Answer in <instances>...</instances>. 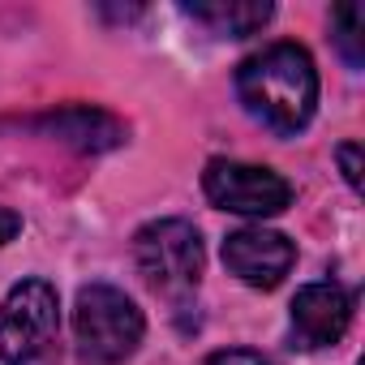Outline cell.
Segmentation results:
<instances>
[{
	"instance_id": "obj_1",
	"label": "cell",
	"mask_w": 365,
	"mask_h": 365,
	"mask_svg": "<svg viewBox=\"0 0 365 365\" xmlns=\"http://www.w3.org/2000/svg\"><path fill=\"white\" fill-rule=\"evenodd\" d=\"M237 95L245 112L279 138L301 133L318 108V69L301 43H267L237 69Z\"/></svg>"
},
{
	"instance_id": "obj_2",
	"label": "cell",
	"mask_w": 365,
	"mask_h": 365,
	"mask_svg": "<svg viewBox=\"0 0 365 365\" xmlns=\"http://www.w3.org/2000/svg\"><path fill=\"white\" fill-rule=\"evenodd\" d=\"M133 262L159 297L185 305L198 292L207 250L190 220H150L133 237Z\"/></svg>"
},
{
	"instance_id": "obj_3",
	"label": "cell",
	"mask_w": 365,
	"mask_h": 365,
	"mask_svg": "<svg viewBox=\"0 0 365 365\" xmlns=\"http://www.w3.org/2000/svg\"><path fill=\"white\" fill-rule=\"evenodd\" d=\"M146 335V318L133 305V297H125L112 284H86L78 292L73 305V339H78V356L86 365H120L138 352Z\"/></svg>"
},
{
	"instance_id": "obj_4",
	"label": "cell",
	"mask_w": 365,
	"mask_h": 365,
	"mask_svg": "<svg viewBox=\"0 0 365 365\" xmlns=\"http://www.w3.org/2000/svg\"><path fill=\"white\" fill-rule=\"evenodd\" d=\"M61 335V297L48 279H22L0 305L5 365H52Z\"/></svg>"
},
{
	"instance_id": "obj_5",
	"label": "cell",
	"mask_w": 365,
	"mask_h": 365,
	"mask_svg": "<svg viewBox=\"0 0 365 365\" xmlns=\"http://www.w3.org/2000/svg\"><path fill=\"white\" fill-rule=\"evenodd\" d=\"M202 190L211 198V207L232 211V215H250V220H267L292 207V185L258 163H241V159H211L202 172Z\"/></svg>"
},
{
	"instance_id": "obj_6",
	"label": "cell",
	"mask_w": 365,
	"mask_h": 365,
	"mask_svg": "<svg viewBox=\"0 0 365 365\" xmlns=\"http://www.w3.org/2000/svg\"><path fill=\"white\" fill-rule=\"evenodd\" d=\"M297 262V245L271 228H237L224 241V267L250 288H279Z\"/></svg>"
},
{
	"instance_id": "obj_7",
	"label": "cell",
	"mask_w": 365,
	"mask_h": 365,
	"mask_svg": "<svg viewBox=\"0 0 365 365\" xmlns=\"http://www.w3.org/2000/svg\"><path fill=\"white\" fill-rule=\"evenodd\" d=\"M348 322H352V292L331 279L305 284L292 297V344L305 352L339 344Z\"/></svg>"
},
{
	"instance_id": "obj_8",
	"label": "cell",
	"mask_w": 365,
	"mask_h": 365,
	"mask_svg": "<svg viewBox=\"0 0 365 365\" xmlns=\"http://www.w3.org/2000/svg\"><path fill=\"white\" fill-rule=\"evenodd\" d=\"M31 129L82 150V155H99V150H116L120 142H129V125L103 108H61V112H48V116H35Z\"/></svg>"
},
{
	"instance_id": "obj_9",
	"label": "cell",
	"mask_w": 365,
	"mask_h": 365,
	"mask_svg": "<svg viewBox=\"0 0 365 365\" xmlns=\"http://www.w3.org/2000/svg\"><path fill=\"white\" fill-rule=\"evenodd\" d=\"M271 14L275 9L267 0H207V5H185V18L202 22L215 35H232V39L262 31L271 22Z\"/></svg>"
},
{
	"instance_id": "obj_10",
	"label": "cell",
	"mask_w": 365,
	"mask_h": 365,
	"mask_svg": "<svg viewBox=\"0 0 365 365\" xmlns=\"http://www.w3.org/2000/svg\"><path fill=\"white\" fill-rule=\"evenodd\" d=\"M331 26H335V43H339V52H344V61L352 65V69H361V9L356 5H339L335 14H331Z\"/></svg>"
},
{
	"instance_id": "obj_11",
	"label": "cell",
	"mask_w": 365,
	"mask_h": 365,
	"mask_svg": "<svg viewBox=\"0 0 365 365\" xmlns=\"http://www.w3.org/2000/svg\"><path fill=\"white\" fill-rule=\"evenodd\" d=\"M335 155H339V168H344V180H348V185H352V190H361V146H356V142H344V146H339Z\"/></svg>"
},
{
	"instance_id": "obj_12",
	"label": "cell",
	"mask_w": 365,
	"mask_h": 365,
	"mask_svg": "<svg viewBox=\"0 0 365 365\" xmlns=\"http://www.w3.org/2000/svg\"><path fill=\"white\" fill-rule=\"evenodd\" d=\"M202 365H267L258 352H250V348H220V352H211Z\"/></svg>"
},
{
	"instance_id": "obj_13",
	"label": "cell",
	"mask_w": 365,
	"mask_h": 365,
	"mask_svg": "<svg viewBox=\"0 0 365 365\" xmlns=\"http://www.w3.org/2000/svg\"><path fill=\"white\" fill-rule=\"evenodd\" d=\"M18 232H22V215L9 211V207H0V245H9Z\"/></svg>"
}]
</instances>
